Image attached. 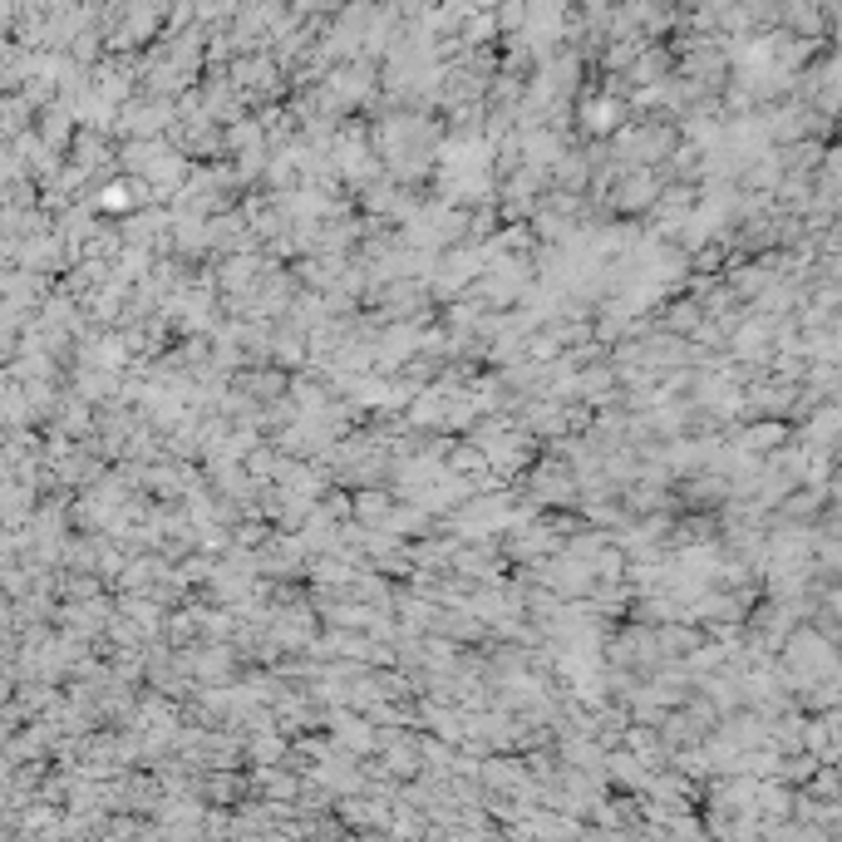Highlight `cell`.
<instances>
[{"label": "cell", "instance_id": "6da1fadb", "mask_svg": "<svg viewBox=\"0 0 842 842\" xmlns=\"http://www.w3.org/2000/svg\"><path fill=\"white\" fill-rule=\"evenodd\" d=\"M606 783H616L620 793H640V788H650V764L640 759L636 749L616 744V749L606 754Z\"/></svg>", "mask_w": 842, "mask_h": 842}, {"label": "cell", "instance_id": "7a4b0ae2", "mask_svg": "<svg viewBox=\"0 0 842 842\" xmlns=\"http://www.w3.org/2000/svg\"><path fill=\"white\" fill-rule=\"evenodd\" d=\"M650 193H656V183H650V177H626V183H620V193H616V207H620V213H636V207L650 203Z\"/></svg>", "mask_w": 842, "mask_h": 842}, {"label": "cell", "instance_id": "3957f363", "mask_svg": "<svg viewBox=\"0 0 842 842\" xmlns=\"http://www.w3.org/2000/svg\"><path fill=\"white\" fill-rule=\"evenodd\" d=\"M133 197H139V187H129V183H109V187L99 193V207H104V213H113V217H123V213L133 207Z\"/></svg>", "mask_w": 842, "mask_h": 842}]
</instances>
